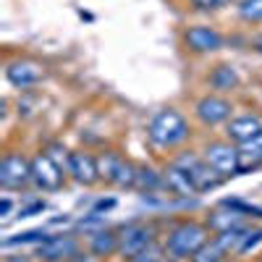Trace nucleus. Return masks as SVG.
Segmentation results:
<instances>
[{
  "label": "nucleus",
  "mask_w": 262,
  "mask_h": 262,
  "mask_svg": "<svg viewBox=\"0 0 262 262\" xmlns=\"http://www.w3.org/2000/svg\"><path fill=\"white\" fill-rule=\"evenodd\" d=\"M223 259H228V254H226V249L215 242V238H210V242L196 252L189 262H223Z\"/></svg>",
  "instance_id": "obj_24"
},
{
  "label": "nucleus",
  "mask_w": 262,
  "mask_h": 262,
  "mask_svg": "<svg viewBox=\"0 0 262 262\" xmlns=\"http://www.w3.org/2000/svg\"><path fill=\"white\" fill-rule=\"evenodd\" d=\"M189 3L196 13H215V11L231 6V0H189Z\"/></svg>",
  "instance_id": "obj_28"
},
{
  "label": "nucleus",
  "mask_w": 262,
  "mask_h": 262,
  "mask_svg": "<svg viewBox=\"0 0 262 262\" xmlns=\"http://www.w3.org/2000/svg\"><path fill=\"white\" fill-rule=\"evenodd\" d=\"M116 205H118V200H116V196H107V200H97L92 210H95V212H100V215H105V212L116 210Z\"/></svg>",
  "instance_id": "obj_31"
},
{
  "label": "nucleus",
  "mask_w": 262,
  "mask_h": 262,
  "mask_svg": "<svg viewBox=\"0 0 262 262\" xmlns=\"http://www.w3.org/2000/svg\"><path fill=\"white\" fill-rule=\"evenodd\" d=\"M128 165V160L116 149H102L97 155V168H100V181L107 184V186H116L123 168Z\"/></svg>",
  "instance_id": "obj_17"
},
{
  "label": "nucleus",
  "mask_w": 262,
  "mask_h": 262,
  "mask_svg": "<svg viewBox=\"0 0 262 262\" xmlns=\"http://www.w3.org/2000/svg\"><path fill=\"white\" fill-rule=\"evenodd\" d=\"M158 244V228L147 221H128L118 226V254L123 259L144 252L147 247Z\"/></svg>",
  "instance_id": "obj_4"
},
{
  "label": "nucleus",
  "mask_w": 262,
  "mask_h": 262,
  "mask_svg": "<svg viewBox=\"0 0 262 262\" xmlns=\"http://www.w3.org/2000/svg\"><path fill=\"white\" fill-rule=\"evenodd\" d=\"M254 50L262 55V37H257V39H254Z\"/></svg>",
  "instance_id": "obj_34"
},
{
  "label": "nucleus",
  "mask_w": 262,
  "mask_h": 262,
  "mask_svg": "<svg viewBox=\"0 0 262 262\" xmlns=\"http://www.w3.org/2000/svg\"><path fill=\"white\" fill-rule=\"evenodd\" d=\"M48 210V202L45 200H32V202H27V205H21L18 207V217H32V215H39V212H45Z\"/></svg>",
  "instance_id": "obj_30"
},
{
  "label": "nucleus",
  "mask_w": 262,
  "mask_h": 262,
  "mask_svg": "<svg viewBox=\"0 0 262 262\" xmlns=\"http://www.w3.org/2000/svg\"><path fill=\"white\" fill-rule=\"evenodd\" d=\"M262 131V116L259 113H236L228 123H226V131L223 137L233 144H242L252 137H257Z\"/></svg>",
  "instance_id": "obj_13"
},
{
  "label": "nucleus",
  "mask_w": 262,
  "mask_h": 262,
  "mask_svg": "<svg viewBox=\"0 0 262 262\" xmlns=\"http://www.w3.org/2000/svg\"><path fill=\"white\" fill-rule=\"evenodd\" d=\"M236 147H238V173H252L262 168V131Z\"/></svg>",
  "instance_id": "obj_19"
},
{
  "label": "nucleus",
  "mask_w": 262,
  "mask_h": 262,
  "mask_svg": "<svg viewBox=\"0 0 262 262\" xmlns=\"http://www.w3.org/2000/svg\"><path fill=\"white\" fill-rule=\"evenodd\" d=\"M66 173L81 186H95L100 184V168H97V158L90 155L86 149H71L69 163H66Z\"/></svg>",
  "instance_id": "obj_11"
},
{
  "label": "nucleus",
  "mask_w": 262,
  "mask_h": 262,
  "mask_svg": "<svg viewBox=\"0 0 262 262\" xmlns=\"http://www.w3.org/2000/svg\"><path fill=\"white\" fill-rule=\"evenodd\" d=\"M236 16L244 24H262V0H236Z\"/></svg>",
  "instance_id": "obj_22"
},
{
  "label": "nucleus",
  "mask_w": 262,
  "mask_h": 262,
  "mask_svg": "<svg viewBox=\"0 0 262 262\" xmlns=\"http://www.w3.org/2000/svg\"><path fill=\"white\" fill-rule=\"evenodd\" d=\"M76 252H81V238L74 231L50 233L42 244H37L34 257L39 262H69Z\"/></svg>",
  "instance_id": "obj_7"
},
{
  "label": "nucleus",
  "mask_w": 262,
  "mask_h": 262,
  "mask_svg": "<svg viewBox=\"0 0 262 262\" xmlns=\"http://www.w3.org/2000/svg\"><path fill=\"white\" fill-rule=\"evenodd\" d=\"M48 236H50V233H48L45 228H29V231H21V233H16V236L3 238V247L11 249V247H24V244H42Z\"/></svg>",
  "instance_id": "obj_21"
},
{
  "label": "nucleus",
  "mask_w": 262,
  "mask_h": 262,
  "mask_svg": "<svg viewBox=\"0 0 262 262\" xmlns=\"http://www.w3.org/2000/svg\"><path fill=\"white\" fill-rule=\"evenodd\" d=\"M202 158L210 163V168L217 173L221 179H233V176H242L238 173V147L233 142H228L226 137L223 139H210L205 142V147L200 149Z\"/></svg>",
  "instance_id": "obj_5"
},
{
  "label": "nucleus",
  "mask_w": 262,
  "mask_h": 262,
  "mask_svg": "<svg viewBox=\"0 0 262 262\" xmlns=\"http://www.w3.org/2000/svg\"><path fill=\"white\" fill-rule=\"evenodd\" d=\"M212 238V231L207 228L205 221H194V217H181L176 221L165 238H163V247L168 257H176V259H191L196 252H200L207 242Z\"/></svg>",
  "instance_id": "obj_2"
},
{
  "label": "nucleus",
  "mask_w": 262,
  "mask_h": 262,
  "mask_svg": "<svg viewBox=\"0 0 262 262\" xmlns=\"http://www.w3.org/2000/svg\"><path fill=\"white\" fill-rule=\"evenodd\" d=\"M236 116V107L226 95H215L207 92L194 102V118L200 121L205 128H215V126H226L231 118Z\"/></svg>",
  "instance_id": "obj_6"
},
{
  "label": "nucleus",
  "mask_w": 262,
  "mask_h": 262,
  "mask_svg": "<svg viewBox=\"0 0 262 262\" xmlns=\"http://www.w3.org/2000/svg\"><path fill=\"white\" fill-rule=\"evenodd\" d=\"M205 223H207V228H210L212 236H215V233H223V231H228V228L244 226V223H252V221H249V217H244V215H238V212H233L231 207L217 205V207L205 217Z\"/></svg>",
  "instance_id": "obj_18"
},
{
  "label": "nucleus",
  "mask_w": 262,
  "mask_h": 262,
  "mask_svg": "<svg viewBox=\"0 0 262 262\" xmlns=\"http://www.w3.org/2000/svg\"><path fill=\"white\" fill-rule=\"evenodd\" d=\"M163 262H181V259H176V257H168V254H165V259H163Z\"/></svg>",
  "instance_id": "obj_35"
},
{
  "label": "nucleus",
  "mask_w": 262,
  "mask_h": 262,
  "mask_svg": "<svg viewBox=\"0 0 262 262\" xmlns=\"http://www.w3.org/2000/svg\"><path fill=\"white\" fill-rule=\"evenodd\" d=\"M45 155H48V158H53V160H55V163H58V165H60V168L66 170V163H69V155H71V152L66 149V147H63L60 142H53V144H48Z\"/></svg>",
  "instance_id": "obj_29"
},
{
  "label": "nucleus",
  "mask_w": 262,
  "mask_h": 262,
  "mask_svg": "<svg viewBox=\"0 0 262 262\" xmlns=\"http://www.w3.org/2000/svg\"><path fill=\"white\" fill-rule=\"evenodd\" d=\"M66 176H69V173H63V168L53 158H48L45 152H37L32 158V186L34 189L58 191L66 184Z\"/></svg>",
  "instance_id": "obj_10"
},
{
  "label": "nucleus",
  "mask_w": 262,
  "mask_h": 262,
  "mask_svg": "<svg viewBox=\"0 0 262 262\" xmlns=\"http://www.w3.org/2000/svg\"><path fill=\"white\" fill-rule=\"evenodd\" d=\"M238 84H242V76H238L236 66H231V63H217L215 69L207 74V86H210L215 95L236 92Z\"/></svg>",
  "instance_id": "obj_15"
},
{
  "label": "nucleus",
  "mask_w": 262,
  "mask_h": 262,
  "mask_svg": "<svg viewBox=\"0 0 262 262\" xmlns=\"http://www.w3.org/2000/svg\"><path fill=\"white\" fill-rule=\"evenodd\" d=\"M259 244H262V226H254V223H249V228H247V233H244V238H242V244H238V252H236V257H244V254L254 252Z\"/></svg>",
  "instance_id": "obj_25"
},
{
  "label": "nucleus",
  "mask_w": 262,
  "mask_h": 262,
  "mask_svg": "<svg viewBox=\"0 0 262 262\" xmlns=\"http://www.w3.org/2000/svg\"><path fill=\"white\" fill-rule=\"evenodd\" d=\"M163 176H165V191L168 194H173V196H200V191L194 189L191 179L173 160H168L163 165Z\"/></svg>",
  "instance_id": "obj_16"
},
{
  "label": "nucleus",
  "mask_w": 262,
  "mask_h": 262,
  "mask_svg": "<svg viewBox=\"0 0 262 262\" xmlns=\"http://www.w3.org/2000/svg\"><path fill=\"white\" fill-rule=\"evenodd\" d=\"M105 226H107L105 215H100V212H95V210H90L84 217H79V221H76V228H79V231H84L86 236L95 233V231H100V228H105Z\"/></svg>",
  "instance_id": "obj_26"
},
{
  "label": "nucleus",
  "mask_w": 262,
  "mask_h": 262,
  "mask_svg": "<svg viewBox=\"0 0 262 262\" xmlns=\"http://www.w3.org/2000/svg\"><path fill=\"white\" fill-rule=\"evenodd\" d=\"M139 194H155V191H165V176L163 168H155L149 163H139L137 165V189Z\"/></svg>",
  "instance_id": "obj_20"
},
{
  "label": "nucleus",
  "mask_w": 262,
  "mask_h": 262,
  "mask_svg": "<svg viewBox=\"0 0 262 262\" xmlns=\"http://www.w3.org/2000/svg\"><path fill=\"white\" fill-rule=\"evenodd\" d=\"M223 262H228V259H223Z\"/></svg>",
  "instance_id": "obj_36"
},
{
  "label": "nucleus",
  "mask_w": 262,
  "mask_h": 262,
  "mask_svg": "<svg viewBox=\"0 0 262 262\" xmlns=\"http://www.w3.org/2000/svg\"><path fill=\"white\" fill-rule=\"evenodd\" d=\"M173 163H176L186 176L191 179V184H194V189L200 191V194H205V191H212V189H217L226 179H221L217 173L210 168V163L202 158V152L200 149H181L176 158H170Z\"/></svg>",
  "instance_id": "obj_3"
},
{
  "label": "nucleus",
  "mask_w": 262,
  "mask_h": 262,
  "mask_svg": "<svg viewBox=\"0 0 262 262\" xmlns=\"http://www.w3.org/2000/svg\"><path fill=\"white\" fill-rule=\"evenodd\" d=\"M42 76H45L42 66L34 63V60H27V58L11 60L6 66V79L11 81V86H16V90H32V86H37L42 81Z\"/></svg>",
  "instance_id": "obj_12"
},
{
  "label": "nucleus",
  "mask_w": 262,
  "mask_h": 262,
  "mask_svg": "<svg viewBox=\"0 0 262 262\" xmlns=\"http://www.w3.org/2000/svg\"><path fill=\"white\" fill-rule=\"evenodd\" d=\"M11 210H13V200H11L8 194H3V200H0V215L8 217V215H11Z\"/></svg>",
  "instance_id": "obj_33"
},
{
  "label": "nucleus",
  "mask_w": 262,
  "mask_h": 262,
  "mask_svg": "<svg viewBox=\"0 0 262 262\" xmlns=\"http://www.w3.org/2000/svg\"><path fill=\"white\" fill-rule=\"evenodd\" d=\"M69 262H102V259H100L97 254H92L90 249H86V252L81 249V252H76V254H74V257H71Z\"/></svg>",
  "instance_id": "obj_32"
},
{
  "label": "nucleus",
  "mask_w": 262,
  "mask_h": 262,
  "mask_svg": "<svg viewBox=\"0 0 262 262\" xmlns=\"http://www.w3.org/2000/svg\"><path fill=\"white\" fill-rule=\"evenodd\" d=\"M86 249H90L92 254H97L102 262L116 257L118 254V228L105 226V228L90 233V236H86Z\"/></svg>",
  "instance_id": "obj_14"
},
{
  "label": "nucleus",
  "mask_w": 262,
  "mask_h": 262,
  "mask_svg": "<svg viewBox=\"0 0 262 262\" xmlns=\"http://www.w3.org/2000/svg\"><path fill=\"white\" fill-rule=\"evenodd\" d=\"M217 205L231 207L233 212L249 217V221H262V207H259V205H252V202H244V200H238V196H226V200H221Z\"/></svg>",
  "instance_id": "obj_23"
},
{
  "label": "nucleus",
  "mask_w": 262,
  "mask_h": 262,
  "mask_svg": "<svg viewBox=\"0 0 262 262\" xmlns=\"http://www.w3.org/2000/svg\"><path fill=\"white\" fill-rule=\"evenodd\" d=\"M226 37L210 24H191L184 29V48L194 55H212L223 50Z\"/></svg>",
  "instance_id": "obj_9"
},
{
  "label": "nucleus",
  "mask_w": 262,
  "mask_h": 262,
  "mask_svg": "<svg viewBox=\"0 0 262 262\" xmlns=\"http://www.w3.org/2000/svg\"><path fill=\"white\" fill-rule=\"evenodd\" d=\"M163 259H165V247H163V244H152V247H147L144 252L128 257L126 262H163Z\"/></svg>",
  "instance_id": "obj_27"
},
{
  "label": "nucleus",
  "mask_w": 262,
  "mask_h": 262,
  "mask_svg": "<svg viewBox=\"0 0 262 262\" xmlns=\"http://www.w3.org/2000/svg\"><path fill=\"white\" fill-rule=\"evenodd\" d=\"M191 139V123L179 107H163L147 123V142L155 149H179Z\"/></svg>",
  "instance_id": "obj_1"
},
{
  "label": "nucleus",
  "mask_w": 262,
  "mask_h": 262,
  "mask_svg": "<svg viewBox=\"0 0 262 262\" xmlns=\"http://www.w3.org/2000/svg\"><path fill=\"white\" fill-rule=\"evenodd\" d=\"M32 184V158L21 152H6L0 160V186L6 191H16Z\"/></svg>",
  "instance_id": "obj_8"
}]
</instances>
